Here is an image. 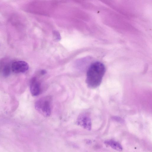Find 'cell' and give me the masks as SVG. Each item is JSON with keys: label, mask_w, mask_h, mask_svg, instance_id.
Wrapping results in <instances>:
<instances>
[{"label": "cell", "mask_w": 152, "mask_h": 152, "mask_svg": "<svg viewBox=\"0 0 152 152\" xmlns=\"http://www.w3.org/2000/svg\"><path fill=\"white\" fill-rule=\"evenodd\" d=\"M52 100L51 96H49L40 98L35 103V109L43 116L49 117L51 113Z\"/></svg>", "instance_id": "2"}, {"label": "cell", "mask_w": 152, "mask_h": 152, "mask_svg": "<svg viewBox=\"0 0 152 152\" xmlns=\"http://www.w3.org/2000/svg\"><path fill=\"white\" fill-rule=\"evenodd\" d=\"M30 89L33 96H37L40 93L41 91V83L36 77H33L31 80Z\"/></svg>", "instance_id": "4"}, {"label": "cell", "mask_w": 152, "mask_h": 152, "mask_svg": "<svg viewBox=\"0 0 152 152\" xmlns=\"http://www.w3.org/2000/svg\"><path fill=\"white\" fill-rule=\"evenodd\" d=\"M11 64L7 59H3L0 61V73L4 77L9 76L11 70Z\"/></svg>", "instance_id": "6"}, {"label": "cell", "mask_w": 152, "mask_h": 152, "mask_svg": "<svg viewBox=\"0 0 152 152\" xmlns=\"http://www.w3.org/2000/svg\"><path fill=\"white\" fill-rule=\"evenodd\" d=\"M105 71V67L102 63L96 61L92 64L87 72L86 82L88 87L92 88L98 87L102 82Z\"/></svg>", "instance_id": "1"}, {"label": "cell", "mask_w": 152, "mask_h": 152, "mask_svg": "<svg viewBox=\"0 0 152 152\" xmlns=\"http://www.w3.org/2000/svg\"><path fill=\"white\" fill-rule=\"evenodd\" d=\"M106 145H108L113 149L118 151L122 150V147L121 145L118 142L115 141L110 140L106 141L104 142Z\"/></svg>", "instance_id": "7"}, {"label": "cell", "mask_w": 152, "mask_h": 152, "mask_svg": "<svg viewBox=\"0 0 152 152\" xmlns=\"http://www.w3.org/2000/svg\"><path fill=\"white\" fill-rule=\"evenodd\" d=\"M77 124L85 129L90 130L91 128V122L90 118L86 114H82L78 117Z\"/></svg>", "instance_id": "5"}, {"label": "cell", "mask_w": 152, "mask_h": 152, "mask_svg": "<svg viewBox=\"0 0 152 152\" xmlns=\"http://www.w3.org/2000/svg\"><path fill=\"white\" fill-rule=\"evenodd\" d=\"M29 65L26 61H18L13 62L11 64V70L14 73H23L29 69Z\"/></svg>", "instance_id": "3"}]
</instances>
